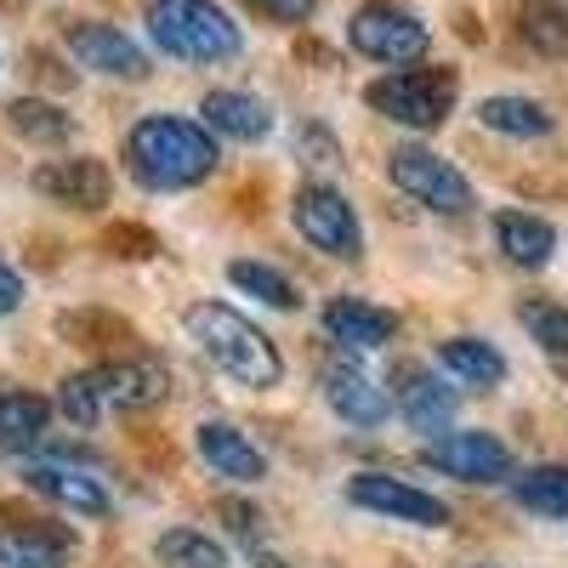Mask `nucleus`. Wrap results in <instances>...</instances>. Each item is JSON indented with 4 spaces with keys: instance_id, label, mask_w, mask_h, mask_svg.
Masks as SVG:
<instances>
[{
    "instance_id": "1",
    "label": "nucleus",
    "mask_w": 568,
    "mask_h": 568,
    "mask_svg": "<svg viewBox=\"0 0 568 568\" xmlns=\"http://www.w3.org/2000/svg\"><path fill=\"white\" fill-rule=\"evenodd\" d=\"M216 142L205 125L176 120V114H149L136 120L125 136V165L142 187L154 194H182V187H200L216 171Z\"/></svg>"
},
{
    "instance_id": "2",
    "label": "nucleus",
    "mask_w": 568,
    "mask_h": 568,
    "mask_svg": "<svg viewBox=\"0 0 568 568\" xmlns=\"http://www.w3.org/2000/svg\"><path fill=\"white\" fill-rule=\"evenodd\" d=\"M171 393V375L154 358H109L98 369H80L58 387V409L80 426H98L109 415H142V409H160Z\"/></svg>"
},
{
    "instance_id": "3",
    "label": "nucleus",
    "mask_w": 568,
    "mask_h": 568,
    "mask_svg": "<svg viewBox=\"0 0 568 568\" xmlns=\"http://www.w3.org/2000/svg\"><path fill=\"white\" fill-rule=\"evenodd\" d=\"M182 324H187V336H194V347L227 375V382H240L251 393L278 387L284 358H278L267 329H256L245 313H233L222 302H194V307L182 313Z\"/></svg>"
},
{
    "instance_id": "4",
    "label": "nucleus",
    "mask_w": 568,
    "mask_h": 568,
    "mask_svg": "<svg viewBox=\"0 0 568 568\" xmlns=\"http://www.w3.org/2000/svg\"><path fill=\"white\" fill-rule=\"evenodd\" d=\"M149 34L176 63H227L240 58V23L211 0H149Z\"/></svg>"
},
{
    "instance_id": "5",
    "label": "nucleus",
    "mask_w": 568,
    "mask_h": 568,
    "mask_svg": "<svg viewBox=\"0 0 568 568\" xmlns=\"http://www.w3.org/2000/svg\"><path fill=\"white\" fill-rule=\"evenodd\" d=\"M455 98H460V80L455 69H398V74H382L364 85V103L393 120V125H409V131H438L449 114H455Z\"/></svg>"
},
{
    "instance_id": "6",
    "label": "nucleus",
    "mask_w": 568,
    "mask_h": 568,
    "mask_svg": "<svg viewBox=\"0 0 568 568\" xmlns=\"http://www.w3.org/2000/svg\"><path fill=\"white\" fill-rule=\"evenodd\" d=\"M291 222H296V233L318 256H336V262H358L364 256V222H358V211H353V200L342 194V187H329V182L296 187Z\"/></svg>"
},
{
    "instance_id": "7",
    "label": "nucleus",
    "mask_w": 568,
    "mask_h": 568,
    "mask_svg": "<svg viewBox=\"0 0 568 568\" xmlns=\"http://www.w3.org/2000/svg\"><path fill=\"white\" fill-rule=\"evenodd\" d=\"M347 40H353L358 58L387 63V69L420 63L426 52H433V34H426V23H420L409 7H398V0H369V7H358L353 23H347Z\"/></svg>"
},
{
    "instance_id": "8",
    "label": "nucleus",
    "mask_w": 568,
    "mask_h": 568,
    "mask_svg": "<svg viewBox=\"0 0 568 568\" xmlns=\"http://www.w3.org/2000/svg\"><path fill=\"white\" fill-rule=\"evenodd\" d=\"M387 176H393L398 194H409L415 205L438 211V216H466L471 211V182L433 149H415V142L409 149H393L387 154Z\"/></svg>"
},
{
    "instance_id": "9",
    "label": "nucleus",
    "mask_w": 568,
    "mask_h": 568,
    "mask_svg": "<svg viewBox=\"0 0 568 568\" xmlns=\"http://www.w3.org/2000/svg\"><path fill=\"white\" fill-rule=\"evenodd\" d=\"M0 562L7 568H69V557L80 551V535L63 524H45V517H29L18 506L0 500Z\"/></svg>"
},
{
    "instance_id": "10",
    "label": "nucleus",
    "mask_w": 568,
    "mask_h": 568,
    "mask_svg": "<svg viewBox=\"0 0 568 568\" xmlns=\"http://www.w3.org/2000/svg\"><path fill=\"white\" fill-rule=\"evenodd\" d=\"M347 500L375 511V517H393V524H415V529H444L449 524V506L438 495L393 478V471H358L347 484Z\"/></svg>"
},
{
    "instance_id": "11",
    "label": "nucleus",
    "mask_w": 568,
    "mask_h": 568,
    "mask_svg": "<svg viewBox=\"0 0 568 568\" xmlns=\"http://www.w3.org/2000/svg\"><path fill=\"white\" fill-rule=\"evenodd\" d=\"M420 460L455 484H506L511 478V449L495 433H444L420 449Z\"/></svg>"
},
{
    "instance_id": "12",
    "label": "nucleus",
    "mask_w": 568,
    "mask_h": 568,
    "mask_svg": "<svg viewBox=\"0 0 568 568\" xmlns=\"http://www.w3.org/2000/svg\"><path fill=\"white\" fill-rule=\"evenodd\" d=\"M387 387H393V409L415 426V433H444L460 409V393L426 364H398Z\"/></svg>"
},
{
    "instance_id": "13",
    "label": "nucleus",
    "mask_w": 568,
    "mask_h": 568,
    "mask_svg": "<svg viewBox=\"0 0 568 568\" xmlns=\"http://www.w3.org/2000/svg\"><path fill=\"white\" fill-rule=\"evenodd\" d=\"M34 187L52 205H69V211H103L109 194H114V176L98 154H74V160H45L34 171Z\"/></svg>"
},
{
    "instance_id": "14",
    "label": "nucleus",
    "mask_w": 568,
    "mask_h": 568,
    "mask_svg": "<svg viewBox=\"0 0 568 568\" xmlns=\"http://www.w3.org/2000/svg\"><path fill=\"white\" fill-rule=\"evenodd\" d=\"M69 52L80 58V69H98L109 80H149V52L114 23H74Z\"/></svg>"
},
{
    "instance_id": "15",
    "label": "nucleus",
    "mask_w": 568,
    "mask_h": 568,
    "mask_svg": "<svg viewBox=\"0 0 568 568\" xmlns=\"http://www.w3.org/2000/svg\"><path fill=\"white\" fill-rule=\"evenodd\" d=\"M194 449H200V460L216 471V478H233V484H262L267 478V455L233 420H200L194 426Z\"/></svg>"
},
{
    "instance_id": "16",
    "label": "nucleus",
    "mask_w": 568,
    "mask_h": 568,
    "mask_svg": "<svg viewBox=\"0 0 568 568\" xmlns=\"http://www.w3.org/2000/svg\"><path fill=\"white\" fill-rule=\"evenodd\" d=\"M318 382H324V404L336 409L347 426H382L387 409H393L387 387H382V382H369L358 364H324Z\"/></svg>"
},
{
    "instance_id": "17",
    "label": "nucleus",
    "mask_w": 568,
    "mask_h": 568,
    "mask_svg": "<svg viewBox=\"0 0 568 568\" xmlns=\"http://www.w3.org/2000/svg\"><path fill=\"white\" fill-rule=\"evenodd\" d=\"M324 336L329 342H342V347H387L398 336V313L393 307H375L364 296H336V302H324Z\"/></svg>"
},
{
    "instance_id": "18",
    "label": "nucleus",
    "mask_w": 568,
    "mask_h": 568,
    "mask_svg": "<svg viewBox=\"0 0 568 568\" xmlns=\"http://www.w3.org/2000/svg\"><path fill=\"white\" fill-rule=\"evenodd\" d=\"M23 489H34L40 500H52V506L74 511V517H103V511H109L103 484H98V478H85L80 466H63V460H40V466H29V471H23Z\"/></svg>"
},
{
    "instance_id": "19",
    "label": "nucleus",
    "mask_w": 568,
    "mask_h": 568,
    "mask_svg": "<svg viewBox=\"0 0 568 568\" xmlns=\"http://www.w3.org/2000/svg\"><path fill=\"white\" fill-rule=\"evenodd\" d=\"M495 245H500V256L511 262V267H546L551 262V251H557V227L546 222V216H535V211H500L495 216Z\"/></svg>"
},
{
    "instance_id": "20",
    "label": "nucleus",
    "mask_w": 568,
    "mask_h": 568,
    "mask_svg": "<svg viewBox=\"0 0 568 568\" xmlns=\"http://www.w3.org/2000/svg\"><path fill=\"white\" fill-rule=\"evenodd\" d=\"M438 364H444L449 382L478 387V393H489V387L506 382V358H500V347L484 342V336H449V342L438 347Z\"/></svg>"
},
{
    "instance_id": "21",
    "label": "nucleus",
    "mask_w": 568,
    "mask_h": 568,
    "mask_svg": "<svg viewBox=\"0 0 568 568\" xmlns=\"http://www.w3.org/2000/svg\"><path fill=\"white\" fill-rule=\"evenodd\" d=\"M205 125L233 136V142H262L273 131V114L262 98H251V91H205V103H200Z\"/></svg>"
},
{
    "instance_id": "22",
    "label": "nucleus",
    "mask_w": 568,
    "mask_h": 568,
    "mask_svg": "<svg viewBox=\"0 0 568 568\" xmlns=\"http://www.w3.org/2000/svg\"><path fill=\"white\" fill-rule=\"evenodd\" d=\"M45 420H52V398H40L29 387L0 382V449H29L45 438Z\"/></svg>"
},
{
    "instance_id": "23",
    "label": "nucleus",
    "mask_w": 568,
    "mask_h": 568,
    "mask_svg": "<svg viewBox=\"0 0 568 568\" xmlns=\"http://www.w3.org/2000/svg\"><path fill=\"white\" fill-rule=\"evenodd\" d=\"M478 125L495 131V136H517V142H540L551 136V109L535 103V98H484L478 103Z\"/></svg>"
},
{
    "instance_id": "24",
    "label": "nucleus",
    "mask_w": 568,
    "mask_h": 568,
    "mask_svg": "<svg viewBox=\"0 0 568 568\" xmlns=\"http://www.w3.org/2000/svg\"><path fill=\"white\" fill-rule=\"evenodd\" d=\"M58 336L69 347H91V353H109V347H136V329L109 313V307H74V313H58Z\"/></svg>"
},
{
    "instance_id": "25",
    "label": "nucleus",
    "mask_w": 568,
    "mask_h": 568,
    "mask_svg": "<svg viewBox=\"0 0 568 568\" xmlns=\"http://www.w3.org/2000/svg\"><path fill=\"white\" fill-rule=\"evenodd\" d=\"M517 40L540 58H562L568 52V7L562 0H524L517 7Z\"/></svg>"
},
{
    "instance_id": "26",
    "label": "nucleus",
    "mask_w": 568,
    "mask_h": 568,
    "mask_svg": "<svg viewBox=\"0 0 568 568\" xmlns=\"http://www.w3.org/2000/svg\"><path fill=\"white\" fill-rule=\"evenodd\" d=\"M511 495L535 517H568V466H529L511 478Z\"/></svg>"
},
{
    "instance_id": "27",
    "label": "nucleus",
    "mask_w": 568,
    "mask_h": 568,
    "mask_svg": "<svg viewBox=\"0 0 568 568\" xmlns=\"http://www.w3.org/2000/svg\"><path fill=\"white\" fill-rule=\"evenodd\" d=\"M227 278H233V291L256 296L262 307H278V313H296V307H302L296 284L284 278L278 267H267V262H227Z\"/></svg>"
},
{
    "instance_id": "28",
    "label": "nucleus",
    "mask_w": 568,
    "mask_h": 568,
    "mask_svg": "<svg viewBox=\"0 0 568 568\" xmlns=\"http://www.w3.org/2000/svg\"><path fill=\"white\" fill-rule=\"evenodd\" d=\"M7 125H12L23 142H69V136H74L69 109L45 103V98H18V103L7 109Z\"/></svg>"
},
{
    "instance_id": "29",
    "label": "nucleus",
    "mask_w": 568,
    "mask_h": 568,
    "mask_svg": "<svg viewBox=\"0 0 568 568\" xmlns=\"http://www.w3.org/2000/svg\"><path fill=\"white\" fill-rule=\"evenodd\" d=\"M154 557L165 568H227V551L216 540H205L200 529H171L154 540Z\"/></svg>"
},
{
    "instance_id": "30",
    "label": "nucleus",
    "mask_w": 568,
    "mask_h": 568,
    "mask_svg": "<svg viewBox=\"0 0 568 568\" xmlns=\"http://www.w3.org/2000/svg\"><path fill=\"white\" fill-rule=\"evenodd\" d=\"M517 318H524V329L557 358H568V307L562 302H524L517 307Z\"/></svg>"
},
{
    "instance_id": "31",
    "label": "nucleus",
    "mask_w": 568,
    "mask_h": 568,
    "mask_svg": "<svg viewBox=\"0 0 568 568\" xmlns=\"http://www.w3.org/2000/svg\"><path fill=\"white\" fill-rule=\"evenodd\" d=\"M103 251L125 256V262H149V256H160V233L142 222H114V227H103Z\"/></svg>"
},
{
    "instance_id": "32",
    "label": "nucleus",
    "mask_w": 568,
    "mask_h": 568,
    "mask_svg": "<svg viewBox=\"0 0 568 568\" xmlns=\"http://www.w3.org/2000/svg\"><path fill=\"white\" fill-rule=\"evenodd\" d=\"M296 160L313 165V171H318V165H336V160H342V142L329 136L324 125H302V131H296Z\"/></svg>"
},
{
    "instance_id": "33",
    "label": "nucleus",
    "mask_w": 568,
    "mask_h": 568,
    "mask_svg": "<svg viewBox=\"0 0 568 568\" xmlns=\"http://www.w3.org/2000/svg\"><path fill=\"white\" fill-rule=\"evenodd\" d=\"M216 517H222V524H227L233 535H240L245 546H256V540H262V511H256V506H245V500H222V506H216Z\"/></svg>"
},
{
    "instance_id": "34",
    "label": "nucleus",
    "mask_w": 568,
    "mask_h": 568,
    "mask_svg": "<svg viewBox=\"0 0 568 568\" xmlns=\"http://www.w3.org/2000/svg\"><path fill=\"white\" fill-rule=\"evenodd\" d=\"M251 7L262 18H273V23H307L318 12V0H251Z\"/></svg>"
},
{
    "instance_id": "35",
    "label": "nucleus",
    "mask_w": 568,
    "mask_h": 568,
    "mask_svg": "<svg viewBox=\"0 0 568 568\" xmlns=\"http://www.w3.org/2000/svg\"><path fill=\"white\" fill-rule=\"evenodd\" d=\"M18 307H23V278L12 267H0V318L18 313Z\"/></svg>"
}]
</instances>
